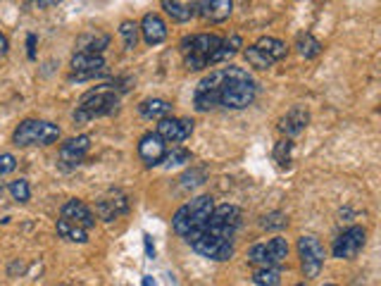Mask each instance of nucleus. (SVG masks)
Segmentation results:
<instances>
[{"instance_id":"nucleus-1","label":"nucleus","mask_w":381,"mask_h":286,"mask_svg":"<svg viewBox=\"0 0 381 286\" xmlns=\"http://www.w3.org/2000/svg\"><path fill=\"white\" fill-rule=\"evenodd\" d=\"M258 96L255 79L241 67H220L201 79V84L193 91V105L198 113H210L217 108L243 110L253 105Z\"/></svg>"},{"instance_id":"nucleus-2","label":"nucleus","mask_w":381,"mask_h":286,"mask_svg":"<svg viewBox=\"0 0 381 286\" xmlns=\"http://www.w3.org/2000/svg\"><path fill=\"white\" fill-rule=\"evenodd\" d=\"M127 91L124 86L117 84H101L96 89H91L89 93L81 96V101L74 110V122L77 124H86L96 117H108L115 115L120 110V96Z\"/></svg>"},{"instance_id":"nucleus-3","label":"nucleus","mask_w":381,"mask_h":286,"mask_svg":"<svg viewBox=\"0 0 381 286\" xmlns=\"http://www.w3.org/2000/svg\"><path fill=\"white\" fill-rule=\"evenodd\" d=\"M179 48H181V55H184L186 70L201 72L205 67L215 65V55L222 48V36H215V34L186 36Z\"/></svg>"},{"instance_id":"nucleus-4","label":"nucleus","mask_w":381,"mask_h":286,"mask_svg":"<svg viewBox=\"0 0 381 286\" xmlns=\"http://www.w3.org/2000/svg\"><path fill=\"white\" fill-rule=\"evenodd\" d=\"M212 208H215V203H212V196L193 198L191 203L181 205L177 213H174L172 229L179 236H184V239L189 234H193V232H201V229L208 225V220H210V215H212Z\"/></svg>"},{"instance_id":"nucleus-5","label":"nucleus","mask_w":381,"mask_h":286,"mask_svg":"<svg viewBox=\"0 0 381 286\" xmlns=\"http://www.w3.org/2000/svg\"><path fill=\"white\" fill-rule=\"evenodd\" d=\"M60 139V127L46 120H24L12 134V141L20 148L29 146H51Z\"/></svg>"},{"instance_id":"nucleus-6","label":"nucleus","mask_w":381,"mask_h":286,"mask_svg":"<svg viewBox=\"0 0 381 286\" xmlns=\"http://www.w3.org/2000/svg\"><path fill=\"white\" fill-rule=\"evenodd\" d=\"M186 241H189L193 251L203 258L220 260L222 263V260H229L231 256H234V241H227V239H222V236H215V234L205 232V229L189 234L186 236Z\"/></svg>"},{"instance_id":"nucleus-7","label":"nucleus","mask_w":381,"mask_h":286,"mask_svg":"<svg viewBox=\"0 0 381 286\" xmlns=\"http://www.w3.org/2000/svg\"><path fill=\"white\" fill-rule=\"evenodd\" d=\"M289 258V244L284 236H274L267 244H255L248 251V263L255 267H274Z\"/></svg>"},{"instance_id":"nucleus-8","label":"nucleus","mask_w":381,"mask_h":286,"mask_svg":"<svg viewBox=\"0 0 381 286\" xmlns=\"http://www.w3.org/2000/svg\"><path fill=\"white\" fill-rule=\"evenodd\" d=\"M241 225V210L236 205H220V208H212V215L208 220V225L203 229L215 236H222L227 241H234L236 229Z\"/></svg>"},{"instance_id":"nucleus-9","label":"nucleus","mask_w":381,"mask_h":286,"mask_svg":"<svg viewBox=\"0 0 381 286\" xmlns=\"http://www.w3.org/2000/svg\"><path fill=\"white\" fill-rule=\"evenodd\" d=\"M298 253H301V267H303V275L308 279H315L320 275L324 258H327V251H324L322 241L312 234H305L298 239Z\"/></svg>"},{"instance_id":"nucleus-10","label":"nucleus","mask_w":381,"mask_h":286,"mask_svg":"<svg viewBox=\"0 0 381 286\" xmlns=\"http://www.w3.org/2000/svg\"><path fill=\"white\" fill-rule=\"evenodd\" d=\"M367 244V232L365 227H348L346 232H341L339 236L334 239V246H331V253L334 258H341V260H351L355 258L358 253L365 248Z\"/></svg>"},{"instance_id":"nucleus-11","label":"nucleus","mask_w":381,"mask_h":286,"mask_svg":"<svg viewBox=\"0 0 381 286\" xmlns=\"http://www.w3.org/2000/svg\"><path fill=\"white\" fill-rule=\"evenodd\" d=\"M189 10L193 17H203L205 22L220 24L231 17L234 0H189Z\"/></svg>"},{"instance_id":"nucleus-12","label":"nucleus","mask_w":381,"mask_h":286,"mask_svg":"<svg viewBox=\"0 0 381 286\" xmlns=\"http://www.w3.org/2000/svg\"><path fill=\"white\" fill-rule=\"evenodd\" d=\"M105 72V58L98 53H74L72 58V82H86Z\"/></svg>"},{"instance_id":"nucleus-13","label":"nucleus","mask_w":381,"mask_h":286,"mask_svg":"<svg viewBox=\"0 0 381 286\" xmlns=\"http://www.w3.org/2000/svg\"><path fill=\"white\" fill-rule=\"evenodd\" d=\"M124 213H129V198L120 189H110L103 198L96 201V215L103 222H115Z\"/></svg>"},{"instance_id":"nucleus-14","label":"nucleus","mask_w":381,"mask_h":286,"mask_svg":"<svg viewBox=\"0 0 381 286\" xmlns=\"http://www.w3.org/2000/svg\"><path fill=\"white\" fill-rule=\"evenodd\" d=\"M165 143H181L191 139L193 134V120H177V117H162L158 120V129H155Z\"/></svg>"},{"instance_id":"nucleus-15","label":"nucleus","mask_w":381,"mask_h":286,"mask_svg":"<svg viewBox=\"0 0 381 286\" xmlns=\"http://www.w3.org/2000/svg\"><path fill=\"white\" fill-rule=\"evenodd\" d=\"M167 153V143L158 132H148L146 136H141L139 141V158L146 163V167H155L162 163Z\"/></svg>"},{"instance_id":"nucleus-16","label":"nucleus","mask_w":381,"mask_h":286,"mask_svg":"<svg viewBox=\"0 0 381 286\" xmlns=\"http://www.w3.org/2000/svg\"><path fill=\"white\" fill-rule=\"evenodd\" d=\"M62 220L72 222V225L86 229V232L96 227V215H93V210L84 201H79V198H72V201L62 205Z\"/></svg>"},{"instance_id":"nucleus-17","label":"nucleus","mask_w":381,"mask_h":286,"mask_svg":"<svg viewBox=\"0 0 381 286\" xmlns=\"http://www.w3.org/2000/svg\"><path fill=\"white\" fill-rule=\"evenodd\" d=\"M91 139L89 136H74V139L65 141L60 146V163L65 167H77L84 163V158L89 155Z\"/></svg>"},{"instance_id":"nucleus-18","label":"nucleus","mask_w":381,"mask_h":286,"mask_svg":"<svg viewBox=\"0 0 381 286\" xmlns=\"http://www.w3.org/2000/svg\"><path fill=\"white\" fill-rule=\"evenodd\" d=\"M139 31L143 34V41H146L148 46H160V43L167 41V24L160 15H155V12H148V15L143 17L139 24Z\"/></svg>"},{"instance_id":"nucleus-19","label":"nucleus","mask_w":381,"mask_h":286,"mask_svg":"<svg viewBox=\"0 0 381 286\" xmlns=\"http://www.w3.org/2000/svg\"><path fill=\"white\" fill-rule=\"evenodd\" d=\"M308 122H310V113L305 108H301V105H296V108H291L289 113L281 117L279 129H281V134H286V139H293V136L305 132Z\"/></svg>"},{"instance_id":"nucleus-20","label":"nucleus","mask_w":381,"mask_h":286,"mask_svg":"<svg viewBox=\"0 0 381 286\" xmlns=\"http://www.w3.org/2000/svg\"><path fill=\"white\" fill-rule=\"evenodd\" d=\"M108 46H110V36L101 34V31H89V34H81L77 39V53H98V55H103V51Z\"/></svg>"},{"instance_id":"nucleus-21","label":"nucleus","mask_w":381,"mask_h":286,"mask_svg":"<svg viewBox=\"0 0 381 286\" xmlns=\"http://www.w3.org/2000/svg\"><path fill=\"white\" fill-rule=\"evenodd\" d=\"M139 113L146 120H162V117H170L172 115V105L162 98H148L139 105Z\"/></svg>"},{"instance_id":"nucleus-22","label":"nucleus","mask_w":381,"mask_h":286,"mask_svg":"<svg viewBox=\"0 0 381 286\" xmlns=\"http://www.w3.org/2000/svg\"><path fill=\"white\" fill-rule=\"evenodd\" d=\"M255 46H258L260 51L267 55V58H272L274 62L284 60L286 55H289V48H286V43L281 41V39H274V36H262V39L255 43Z\"/></svg>"},{"instance_id":"nucleus-23","label":"nucleus","mask_w":381,"mask_h":286,"mask_svg":"<svg viewBox=\"0 0 381 286\" xmlns=\"http://www.w3.org/2000/svg\"><path fill=\"white\" fill-rule=\"evenodd\" d=\"M55 229H58V236H62V239L67 241H74V244H86V241H89V232H86V229L72 225V222L67 220H58Z\"/></svg>"},{"instance_id":"nucleus-24","label":"nucleus","mask_w":381,"mask_h":286,"mask_svg":"<svg viewBox=\"0 0 381 286\" xmlns=\"http://www.w3.org/2000/svg\"><path fill=\"white\" fill-rule=\"evenodd\" d=\"M296 48H298V53H301V58H305V60H315L317 55L322 53V43L317 41L312 34H301V36H298Z\"/></svg>"},{"instance_id":"nucleus-25","label":"nucleus","mask_w":381,"mask_h":286,"mask_svg":"<svg viewBox=\"0 0 381 286\" xmlns=\"http://www.w3.org/2000/svg\"><path fill=\"white\" fill-rule=\"evenodd\" d=\"M162 10H165L167 15H170L172 20H174V22H179V24H186V22H191V20H193L189 5L179 3V0H162Z\"/></svg>"},{"instance_id":"nucleus-26","label":"nucleus","mask_w":381,"mask_h":286,"mask_svg":"<svg viewBox=\"0 0 381 286\" xmlns=\"http://www.w3.org/2000/svg\"><path fill=\"white\" fill-rule=\"evenodd\" d=\"M253 282L258 286H279L281 284V270L279 265L274 267H258L253 275Z\"/></svg>"},{"instance_id":"nucleus-27","label":"nucleus","mask_w":381,"mask_h":286,"mask_svg":"<svg viewBox=\"0 0 381 286\" xmlns=\"http://www.w3.org/2000/svg\"><path fill=\"white\" fill-rule=\"evenodd\" d=\"M243 55H246V62H248V65L255 67V70H270V67L274 65V60H272V58H267V55L262 53L260 48L255 46V43H253V46H248L246 51H243Z\"/></svg>"},{"instance_id":"nucleus-28","label":"nucleus","mask_w":381,"mask_h":286,"mask_svg":"<svg viewBox=\"0 0 381 286\" xmlns=\"http://www.w3.org/2000/svg\"><path fill=\"white\" fill-rule=\"evenodd\" d=\"M120 34L124 39V48H127V51H134L136 43H139V24L131 20H124L120 24Z\"/></svg>"},{"instance_id":"nucleus-29","label":"nucleus","mask_w":381,"mask_h":286,"mask_svg":"<svg viewBox=\"0 0 381 286\" xmlns=\"http://www.w3.org/2000/svg\"><path fill=\"white\" fill-rule=\"evenodd\" d=\"M191 160H193L191 151H186V148H172V151H167V153H165L162 163H165V167H177V165L191 163Z\"/></svg>"},{"instance_id":"nucleus-30","label":"nucleus","mask_w":381,"mask_h":286,"mask_svg":"<svg viewBox=\"0 0 381 286\" xmlns=\"http://www.w3.org/2000/svg\"><path fill=\"white\" fill-rule=\"evenodd\" d=\"M291 153H293V141L291 139H281L277 146H274V160L279 163V167L291 165Z\"/></svg>"},{"instance_id":"nucleus-31","label":"nucleus","mask_w":381,"mask_h":286,"mask_svg":"<svg viewBox=\"0 0 381 286\" xmlns=\"http://www.w3.org/2000/svg\"><path fill=\"white\" fill-rule=\"evenodd\" d=\"M8 191H10V196L15 198L17 203H27L31 198V189H29L27 179H15V182H10Z\"/></svg>"},{"instance_id":"nucleus-32","label":"nucleus","mask_w":381,"mask_h":286,"mask_svg":"<svg viewBox=\"0 0 381 286\" xmlns=\"http://www.w3.org/2000/svg\"><path fill=\"white\" fill-rule=\"evenodd\" d=\"M262 229H270V232H277V229H284L289 227V217H286L284 213H279V210H274V213L265 215L262 217Z\"/></svg>"},{"instance_id":"nucleus-33","label":"nucleus","mask_w":381,"mask_h":286,"mask_svg":"<svg viewBox=\"0 0 381 286\" xmlns=\"http://www.w3.org/2000/svg\"><path fill=\"white\" fill-rule=\"evenodd\" d=\"M203 179H205L203 170H193L189 174H184V177H181V182H184V189H193V186H201Z\"/></svg>"},{"instance_id":"nucleus-34","label":"nucleus","mask_w":381,"mask_h":286,"mask_svg":"<svg viewBox=\"0 0 381 286\" xmlns=\"http://www.w3.org/2000/svg\"><path fill=\"white\" fill-rule=\"evenodd\" d=\"M15 167H17V158H15V155H10V153L0 155V177H5V174L15 172Z\"/></svg>"},{"instance_id":"nucleus-35","label":"nucleus","mask_w":381,"mask_h":286,"mask_svg":"<svg viewBox=\"0 0 381 286\" xmlns=\"http://www.w3.org/2000/svg\"><path fill=\"white\" fill-rule=\"evenodd\" d=\"M143 244H146V256L155 258V246H153V241H151V236H148V234H143Z\"/></svg>"},{"instance_id":"nucleus-36","label":"nucleus","mask_w":381,"mask_h":286,"mask_svg":"<svg viewBox=\"0 0 381 286\" xmlns=\"http://www.w3.org/2000/svg\"><path fill=\"white\" fill-rule=\"evenodd\" d=\"M8 48H10V43H8V36L0 31V58H3L5 53H8Z\"/></svg>"},{"instance_id":"nucleus-37","label":"nucleus","mask_w":381,"mask_h":286,"mask_svg":"<svg viewBox=\"0 0 381 286\" xmlns=\"http://www.w3.org/2000/svg\"><path fill=\"white\" fill-rule=\"evenodd\" d=\"M27 46H29V58L34 60V58H36V53H34V46H36V36H34V34H31L29 39H27Z\"/></svg>"},{"instance_id":"nucleus-38","label":"nucleus","mask_w":381,"mask_h":286,"mask_svg":"<svg viewBox=\"0 0 381 286\" xmlns=\"http://www.w3.org/2000/svg\"><path fill=\"white\" fill-rule=\"evenodd\" d=\"M39 5H43V8H51V5H58V3H62V0H36Z\"/></svg>"},{"instance_id":"nucleus-39","label":"nucleus","mask_w":381,"mask_h":286,"mask_svg":"<svg viewBox=\"0 0 381 286\" xmlns=\"http://www.w3.org/2000/svg\"><path fill=\"white\" fill-rule=\"evenodd\" d=\"M143 286H158L153 277H143Z\"/></svg>"},{"instance_id":"nucleus-40","label":"nucleus","mask_w":381,"mask_h":286,"mask_svg":"<svg viewBox=\"0 0 381 286\" xmlns=\"http://www.w3.org/2000/svg\"><path fill=\"white\" fill-rule=\"evenodd\" d=\"M324 286H336V284H324Z\"/></svg>"},{"instance_id":"nucleus-41","label":"nucleus","mask_w":381,"mask_h":286,"mask_svg":"<svg viewBox=\"0 0 381 286\" xmlns=\"http://www.w3.org/2000/svg\"><path fill=\"white\" fill-rule=\"evenodd\" d=\"M296 286H305V284H296Z\"/></svg>"}]
</instances>
